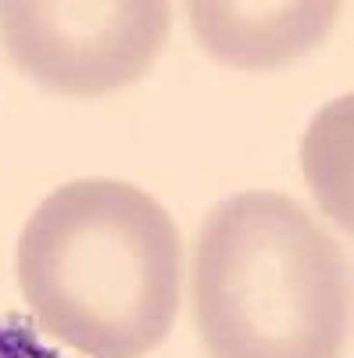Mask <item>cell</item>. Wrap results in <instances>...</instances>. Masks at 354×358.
Returning a JSON list of instances; mask_svg holds the SVG:
<instances>
[{
  "label": "cell",
  "mask_w": 354,
  "mask_h": 358,
  "mask_svg": "<svg viewBox=\"0 0 354 358\" xmlns=\"http://www.w3.org/2000/svg\"><path fill=\"white\" fill-rule=\"evenodd\" d=\"M193 36L233 69H276L315 50L340 15L337 0H190Z\"/></svg>",
  "instance_id": "obj_4"
},
{
  "label": "cell",
  "mask_w": 354,
  "mask_h": 358,
  "mask_svg": "<svg viewBox=\"0 0 354 358\" xmlns=\"http://www.w3.org/2000/svg\"><path fill=\"white\" fill-rule=\"evenodd\" d=\"M0 358H61L40 341V334L25 319L0 322Z\"/></svg>",
  "instance_id": "obj_5"
},
{
  "label": "cell",
  "mask_w": 354,
  "mask_h": 358,
  "mask_svg": "<svg viewBox=\"0 0 354 358\" xmlns=\"http://www.w3.org/2000/svg\"><path fill=\"white\" fill-rule=\"evenodd\" d=\"M161 0H8L0 33L18 72L65 97H101L143 79L168 40Z\"/></svg>",
  "instance_id": "obj_3"
},
{
  "label": "cell",
  "mask_w": 354,
  "mask_h": 358,
  "mask_svg": "<svg viewBox=\"0 0 354 358\" xmlns=\"http://www.w3.org/2000/svg\"><path fill=\"white\" fill-rule=\"evenodd\" d=\"M183 241L140 187L72 179L18 236V287L47 334L86 358H143L179 312Z\"/></svg>",
  "instance_id": "obj_1"
},
{
  "label": "cell",
  "mask_w": 354,
  "mask_h": 358,
  "mask_svg": "<svg viewBox=\"0 0 354 358\" xmlns=\"http://www.w3.org/2000/svg\"><path fill=\"white\" fill-rule=\"evenodd\" d=\"M193 322L212 358H344L351 273L340 244L286 194L244 190L200 222Z\"/></svg>",
  "instance_id": "obj_2"
}]
</instances>
